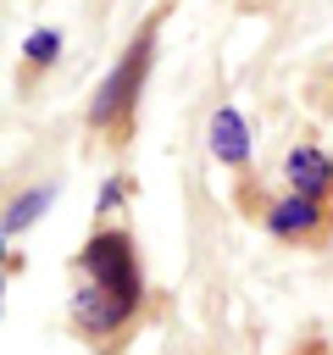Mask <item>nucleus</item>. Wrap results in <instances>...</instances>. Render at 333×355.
Returning <instances> with one entry per match:
<instances>
[{"label":"nucleus","mask_w":333,"mask_h":355,"mask_svg":"<svg viewBox=\"0 0 333 355\" xmlns=\"http://www.w3.org/2000/svg\"><path fill=\"white\" fill-rule=\"evenodd\" d=\"M289 189L294 194H311V200H322L327 189H333V161L322 155V150H311V144H300V150H289Z\"/></svg>","instance_id":"4"},{"label":"nucleus","mask_w":333,"mask_h":355,"mask_svg":"<svg viewBox=\"0 0 333 355\" xmlns=\"http://www.w3.org/2000/svg\"><path fill=\"white\" fill-rule=\"evenodd\" d=\"M128 316H133V305L117 300L105 283H94V277L78 283V294H72V322H78L83 333H117Z\"/></svg>","instance_id":"3"},{"label":"nucleus","mask_w":333,"mask_h":355,"mask_svg":"<svg viewBox=\"0 0 333 355\" xmlns=\"http://www.w3.org/2000/svg\"><path fill=\"white\" fill-rule=\"evenodd\" d=\"M56 50H61V33H56V28H39V33L28 39V61H39V67L56 61Z\"/></svg>","instance_id":"8"},{"label":"nucleus","mask_w":333,"mask_h":355,"mask_svg":"<svg viewBox=\"0 0 333 355\" xmlns=\"http://www.w3.org/2000/svg\"><path fill=\"white\" fill-rule=\"evenodd\" d=\"M305 355H322V344H311V349H305Z\"/></svg>","instance_id":"10"},{"label":"nucleus","mask_w":333,"mask_h":355,"mask_svg":"<svg viewBox=\"0 0 333 355\" xmlns=\"http://www.w3.org/2000/svg\"><path fill=\"white\" fill-rule=\"evenodd\" d=\"M266 227H272V233H283V239H305V233H316V227H322V205H316L311 194L278 200V205H272V216H266Z\"/></svg>","instance_id":"6"},{"label":"nucleus","mask_w":333,"mask_h":355,"mask_svg":"<svg viewBox=\"0 0 333 355\" xmlns=\"http://www.w3.org/2000/svg\"><path fill=\"white\" fill-rule=\"evenodd\" d=\"M78 272L94 277V283H105L128 305L144 300V277H139V255H133V239L128 233H94L83 244V255H78Z\"/></svg>","instance_id":"2"},{"label":"nucleus","mask_w":333,"mask_h":355,"mask_svg":"<svg viewBox=\"0 0 333 355\" xmlns=\"http://www.w3.org/2000/svg\"><path fill=\"white\" fill-rule=\"evenodd\" d=\"M44 205H50V189H28L22 200H11V205H6V233H22Z\"/></svg>","instance_id":"7"},{"label":"nucleus","mask_w":333,"mask_h":355,"mask_svg":"<svg viewBox=\"0 0 333 355\" xmlns=\"http://www.w3.org/2000/svg\"><path fill=\"white\" fill-rule=\"evenodd\" d=\"M150 44H155V22H144V28L133 33L128 55H122V61L105 72V83L94 89V100H89V122H94V128H111V122H122V116L133 111L139 83H144V72H150Z\"/></svg>","instance_id":"1"},{"label":"nucleus","mask_w":333,"mask_h":355,"mask_svg":"<svg viewBox=\"0 0 333 355\" xmlns=\"http://www.w3.org/2000/svg\"><path fill=\"white\" fill-rule=\"evenodd\" d=\"M117 205H122V183H105V189H100V200H94V211H100V216H111Z\"/></svg>","instance_id":"9"},{"label":"nucleus","mask_w":333,"mask_h":355,"mask_svg":"<svg viewBox=\"0 0 333 355\" xmlns=\"http://www.w3.org/2000/svg\"><path fill=\"white\" fill-rule=\"evenodd\" d=\"M211 150H216V161H228V166H244V161H250V128H244V116H239L233 105H222V111L211 116Z\"/></svg>","instance_id":"5"}]
</instances>
